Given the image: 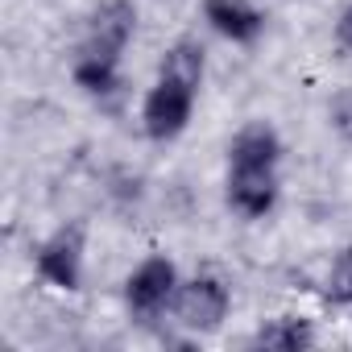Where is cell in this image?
I'll list each match as a JSON object with an SVG mask.
<instances>
[{"mask_svg": "<svg viewBox=\"0 0 352 352\" xmlns=\"http://www.w3.org/2000/svg\"><path fill=\"white\" fill-rule=\"evenodd\" d=\"M34 265H38V278L54 290H79L83 286V274H87V228L83 224H63L54 228L38 253H34Z\"/></svg>", "mask_w": 352, "mask_h": 352, "instance_id": "obj_4", "label": "cell"}, {"mask_svg": "<svg viewBox=\"0 0 352 352\" xmlns=\"http://www.w3.org/2000/svg\"><path fill=\"white\" fill-rule=\"evenodd\" d=\"M204 21L232 46H253L265 34V13L253 0H204Z\"/></svg>", "mask_w": 352, "mask_h": 352, "instance_id": "obj_7", "label": "cell"}, {"mask_svg": "<svg viewBox=\"0 0 352 352\" xmlns=\"http://www.w3.org/2000/svg\"><path fill=\"white\" fill-rule=\"evenodd\" d=\"M336 46L352 58V5H344V13L336 17Z\"/></svg>", "mask_w": 352, "mask_h": 352, "instance_id": "obj_14", "label": "cell"}, {"mask_svg": "<svg viewBox=\"0 0 352 352\" xmlns=\"http://www.w3.org/2000/svg\"><path fill=\"white\" fill-rule=\"evenodd\" d=\"M323 298L331 307H352V245H344L331 257L327 278H323Z\"/></svg>", "mask_w": 352, "mask_h": 352, "instance_id": "obj_12", "label": "cell"}, {"mask_svg": "<svg viewBox=\"0 0 352 352\" xmlns=\"http://www.w3.org/2000/svg\"><path fill=\"white\" fill-rule=\"evenodd\" d=\"M133 38H137V5H133V0H100V5L87 13L79 54L124 58Z\"/></svg>", "mask_w": 352, "mask_h": 352, "instance_id": "obj_6", "label": "cell"}, {"mask_svg": "<svg viewBox=\"0 0 352 352\" xmlns=\"http://www.w3.org/2000/svg\"><path fill=\"white\" fill-rule=\"evenodd\" d=\"M157 75H166V79H179V83H187V87H204V79H208V50L195 42V38H179V42H170L166 46V54H162V63H157Z\"/></svg>", "mask_w": 352, "mask_h": 352, "instance_id": "obj_10", "label": "cell"}, {"mask_svg": "<svg viewBox=\"0 0 352 352\" xmlns=\"http://www.w3.org/2000/svg\"><path fill=\"white\" fill-rule=\"evenodd\" d=\"M228 166H282V137L265 120H249L228 141Z\"/></svg>", "mask_w": 352, "mask_h": 352, "instance_id": "obj_8", "label": "cell"}, {"mask_svg": "<svg viewBox=\"0 0 352 352\" xmlns=\"http://www.w3.org/2000/svg\"><path fill=\"white\" fill-rule=\"evenodd\" d=\"M228 311H232V290H228L224 278H216V274H195V278H187V282L179 286V294H174V307H170L174 323L187 327V331H195V336L220 331L224 319H228Z\"/></svg>", "mask_w": 352, "mask_h": 352, "instance_id": "obj_3", "label": "cell"}, {"mask_svg": "<svg viewBox=\"0 0 352 352\" xmlns=\"http://www.w3.org/2000/svg\"><path fill=\"white\" fill-rule=\"evenodd\" d=\"M71 79L75 87L96 100V104H108L124 91V71H120V58H100V54H75L71 63Z\"/></svg>", "mask_w": 352, "mask_h": 352, "instance_id": "obj_9", "label": "cell"}, {"mask_svg": "<svg viewBox=\"0 0 352 352\" xmlns=\"http://www.w3.org/2000/svg\"><path fill=\"white\" fill-rule=\"evenodd\" d=\"M257 348H274V352H302L315 344V327L302 315H274L253 331Z\"/></svg>", "mask_w": 352, "mask_h": 352, "instance_id": "obj_11", "label": "cell"}, {"mask_svg": "<svg viewBox=\"0 0 352 352\" xmlns=\"http://www.w3.org/2000/svg\"><path fill=\"white\" fill-rule=\"evenodd\" d=\"M179 286H183L179 265H174L166 253H153V257H145V261L124 278V307H129V315H133L137 323H153V319L170 315Z\"/></svg>", "mask_w": 352, "mask_h": 352, "instance_id": "obj_1", "label": "cell"}, {"mask_svg": "<svg viewBox=\"0 0 352 352\" xmlns=\"http://www.w3.org/2000/svg\"><path fill=\"white\" fill-rule=\"evenodd\" d=\"M327 124L352 145V87H344V91L331 96V104H327Z\"/></svg>", "mask_w": 352, "mask_h": 352, "instance_id": "obj_13", "label": "cell"}, {"mask_svg": "<svg viewBox=\"0 0 352 352\" xmlns=\"http://www.w3.org/2000/svg\"><path fill=\"white\" fill-rule=\"evenodd\" d=\"M195 100H199L195 87L157 75L153 87H149L145 100H141V129H145V137L157 141V145L179 141V137L187 133L191 116H195Z\"/></svg>", "mask_w": 352, "mask_h": 352, "instance_id": "obj_2", "label": "cell"}, {"mask_svg": "<svg viewBox=\"0 0 352 352\" xmlns=\"http://www.w3.org/2000/svg\"><path fill=\"white\" fill-rule=\"evenodd\" d=\"M282 179L278 166H228L224 174V204L241 220H265L278 208Z\"/></svg>", "mask_w": 352, "mask_h": 352, "instance_id": "obj_5", "label": "cell"}]
</instances>
